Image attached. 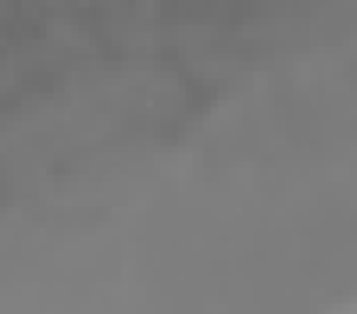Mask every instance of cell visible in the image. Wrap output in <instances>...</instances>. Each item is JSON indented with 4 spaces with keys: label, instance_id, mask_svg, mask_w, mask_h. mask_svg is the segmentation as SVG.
<instances>
[{
    "label": "cell",
    "instance_id": "obj_1",
    "mask_svg": "<svg viewBox=\"0 0 357 314\" xmlns=\"http://www.w3.org/2000/svg\"><path fill=\"white\" fill-rule=\"evenodd\" d=\"M57 86H61V72L50 68V65H40V68L22 75V90L25 93H54Z\"/></svg>",
    "mask_w": 357,
    "mask_h": 314
},
{
    "label": "cell",
    "instance_id": "obj_2",
    "mask_svg": "<svg viewBox=\"0 0 357 314\" xmlns=\"http://www.w3.org/2000/svg\"><path fill=\"white\" fill-rule=\"evenodd\" d=\"M22 111V97L18 93H0V114H15Z\"/></svg>",
    "mask_w": 357,
    "mask_h": 314
}]
</instances>
